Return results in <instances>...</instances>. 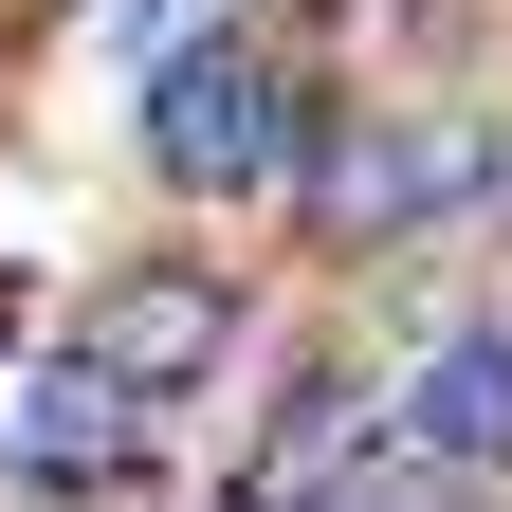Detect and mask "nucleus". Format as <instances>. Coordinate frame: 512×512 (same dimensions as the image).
Returning <instances> with one entry per match:
<instances>
[{
    "mask_svg": "<svg viewBox=\"0 0 512 512\" xmlns=\"http://www.w3.org/2000/svg\"><path fill=\"white\" fill-rule=\"evenodd\" d=\"M293 147H311V110H293V74L256 37H183L147 74V165L183 183V202H275Z\"/></svg>",
    "mask_w": 512,
    "mask_h": 512,
    "instance_id": "1",
    "label": "nucleus"
},
{
    "mask_svg": "<svg viewBox=\"0 0 512 512\" xmlns=\"http://www.w3.org/2000/svg\"><path fill=\"white\" fill-rule=\"evenodd\" d=\"M92 348L165 403V384H202V366L238 348V275H202V256H128V275L92 293Z\"/></svg>",
    "mask_w": 512,
    "mask_h": 512,
    "instance_id": "2",
    "label": "nucleus"
},
{
    "mask_svg": "<svg viewBox=\"0 0 512 512\" xmlns=\"http://www.w3.org/2000/svg\"><path fill=\"white\" fill-rule=\"evenodd\" d=\"M19 476H37V494H128V476H147V384H128L110 348L37 366V403H19Z\"/></svg>",
    "mask_w": 512,
    "mask_h": 512,
    "instance_id": "3",
    "label": "nucleus"
},
{
    "mask_svg": "<svg viewBox=\"0 0 512 512\" xmlns=\"http://www.w3.org/2000/svg\"><path fill=\"white\" fill-rule=\"evenodd\" d=\"M403 458H439V476H512V330H439L421 348V384H403Z\"/></svg>",
    "mask_w": 512,
    "mask_h": 512,
    "instance_id": "4",
    "label": "nucleus"
},
{
    "mask_svg": "<svg viewBox=\"0 0 512 512\" xmlns=\"http://www.w3.org/2000/svg\"><path fill=\"white\" fill-rule=\"evenodd\" d=\"M421 202H439V165L403 147V128H348V147L311 165V238H330V256H366V238H403Z\"/></svg>",
    "mask_w": 512,
    "mask_h": 512,
    "instance_id": "5",
    "label": "nucleus"
}]
</instances>
